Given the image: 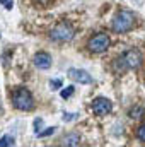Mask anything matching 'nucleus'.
<instances>
[{
  "mask_svg": "<svg viewBox=\"0 0 145 147\" xmlns=\"http://www.w3.org/2000/svg\"><path fill=\"white\" fill-rule=\"evenodd\" d=\"M109 36L104 33H97L96 36H92L89 39V50L92 53H103L109 48Z\"/></svg>",
  "mask_w": 145,
  "mask_h": 147,
  "instance_id": "obj_3",
  "label": "nucleus"
},
{
  "mask_svg": "<svg viewBox=\"0 0 145 147\" xmlns=\"http://www.w3.org/2000/svg\"><path fill=\"white\" fill-rule=\"evenodd\" d=\"M133 22H135L133 14L128 10H121L113 19V31L114 33H128L133 28Z\"/></svg>",
  "mask_w": 145,
  "mask_h": 147,
  "instance_id": "obj_1",
  "label": "nucleus"
},
{
  "mask_svg": "<svg viewBox=\"0 0 145 147\" xmlns=\"http://www.w3.org/2000/svg\"><path fill=\"white\" fill-rule=\"evenodd\" d=\"M142 115H144V110H142L140 106H135V108L130 110V116H132V118H140Z\"/></svg>",
  "mask_w": 145,
  "mask_h": 147,
  "instance_id": "obj_10",
  "label": "nucleus"
},
{
  "mask_svg": "<svg viewBox=\"0 0 145 147\" xmlns=\"http://www.w3.org/2000/svg\"><path fill=\"white\" fill-rule=\"evenodd\" d=\"M79 144H80V139H79V135H75V134L65 135L63 140H62V146H79Z\"/></svg>",
  "mask_w": 145,
  "mask_h": 147,
  "instance_id": "obj_9",
  "label": "nucleus"
},
{
  "mask_svg": "<svg viewBox=\"0 0 145 147\" xmlns=\"http://www.w3.org/2000/svg\"><path fill=\"white\" fill-rule=\"evenodd\" d=\"M55 132V127H51V128H48V130H44V132H38V135L39 137H46V135H50V134H53Z\"/></svg>",
  "mask_w": 145,
  "mask_h": 147,
  "instance_id": "obj_14",
  "label": "nucleus"
},
{
  "mask_svg": "<svg viewBox=\"0 0 145 147\" xmlns=\"http://www.w3.org/2000/svg\"><path fill=\"white\" fill-rule=\"evenodd\" d=\"M12 144H14V139L10 135H5V137L0 139V147H7V146H12Z\"/></svg>",
  "mask_w": 145,
  "mask_h": 147,
  "instance_id": "obj_11",
  "label": "nucleus"
},
{
  "mask_svg": "<svg viewBox=\"0 0 145 147\" xmlns=\"http://www.w3.org/2000/svg\"><path fill=\"white\" fill-rule=\"evenodd\" d=\"M68 75L72 77L75 82H79V84H91V82H92V77H91L89 74L85 72V70L70 69V70H68Z\"/></svg>",
  "mask_w": 145,
  "mask_h": 147,
  "instance_id": "obj_7",
  "label": "nucleus"
},
{
  "mask_svg": "<svg viewBox=\"0 0 145 147\" xmlns=\"http://www.w3.org/2000/svg\"><path fill=\"white\" fill-rule=\"evenodd\" d=\"M121 58L125 60L126 69H138L140 63H142V53L138 50H128V51L123 53Z\"/></svg>",
  "mask_w": 145,
  "mask_h": 147,
  "instance_id": "obj_5",
  "label": "nucleus"
},
{
  "mask_svg": "<svg viewBox=\"0 0 145 147\" xmlns=\"http://www.w3.org/2000/svg\"><path fill=\"white\" fill-rule=\"evenodd\" d=\"M12 101H14V106L21 111H29V110H33V106H34V101H33L31 92L28 89H24V87L14 91Z\"/></svg>",
  "mask_w": 145,
  "mask_h": 147,
  "instance_id": "obj_2",
  "label": "nucleus"
},
{
  "mask_svg": "<svg viewBox=\"0 0 145 147\" xmlns=\"http://www.w3.org/2000/svg\"><path fill=\"white\" fill-rule=\"evenodd\" d=\"M39 2H48V0H39Z\"/></svg>",
  "mask_w": 145,
  "mask_h": 147,
  "instance_id": "obj_18",
  "label": "nucleus"
},
{
  "mask_svg": "<svg viewBox=\"0 0 145 147\" xmlns=\"http://www.w3.org/2000/svg\"><path fill=\"white\" fill-rule=\"evenodd\" d=\"M51 86H55V89H56V87H60V86H62V82H60V80H53V82H51Z\"/></svg>",
  "mask_w": 145,
  "mask_h": 147,
  "instance_id": "obj_17",
  "label": "nucleus"
},
{
  "mask_svg": "<svg viewBox=\"0 0 145 147\" xmlns=\"http://www.w3.org/2000/svg\"><path fill=\"white\" fill-rule=\"evenodd\" d=\"M113 108V105H111V101L106 99V98H97V99H94V103H92V111L96 113V115H99V116H103V115H108L109 111Z\"/></svg>",
  "mask_w": 145,
  "mask_h": 147,
  "instance_id": "obj_6",
  "label": "nucleus"
},
{
  "mask_svg": "<svg viewBox=\"0 0 145 147\" xmlns=\"http://www.w3.org/2000/svg\"><path fill=\"white\" fill-rule=\"evenodd\" d=\"M137 135H138V139L142 140V142H145V123L138 128V132H137Z\"/></svg>",
  "mask_w": 145,
  "mask_h": 147,
  "instance_id": "obj_13",
  "label": "nucleus"
},
{
  "mask_svg": "<svg viewBox=\"0 0 145 147\" xmlns=\"http://www.w3.org/2000/svg\"><path fill=\"white\" fill-rule=\"evenodd\" d=\"M73 118H75V115H73V113H68L67 116H63V120H73Z\"/></svg>",
  "mask_w": 145,
  "mask_h": 147,
  "instance_id": "obj_16",
  "label": "nucleus"
},
{
  "mask_svg": "<svg viewBox=\"0 0 145 147\" xmlns=\"http://www.w3.org/2000/svg\"><path fill=\"white\" fill-rule=\"evenodd\" d=\"M50 38L53 41H60V43H65V41H70L73 38V29L68 24H58L56 28L51 29Z\"/></svg>",
  "mask_w": 145,
  "mask_h": 147,
  "instance_id": "obj_4",
  "label": "nucleus"
},
{
  "mask_svg": "<svg viewBox=\"0 0 145 147\" xmlns=\"http://www.w3.org/2000/svg\"><path fill=\"white\" fill-rule=\"evenodd\" d=\"M0 3H2L5 9H12V0H0Z\"/></svg>",
  "mask_w": 145,
  "mask_h": 147,
  "instance_id": "obj_15",
  "label": "nucleus"
},
{
  "mask_svg": "<svg viewBox=\"0 0 145 147\" xmlns=\"http://www.w3.org/2000/svg\"><path fill=\"white\" fill-rule=\"evenodd\" d=\"M73 91H75V87H73V86H68L67 89L62 91V98H70V96L73 94Z\"/></svg>",
  "mask_w": 145,
  "mask_h": 147,
  "instance_id": "obj_12",
  "label": "nucleus"
},
{
  "mask_svg": "<svg viewBox=\"0 0 145 147\" xmlns=\"http://www.w3.org/2000/svg\"><path fill=\"white\" fill-rule=\"evenodd\" d=\"M34 65L38 69H50L51 67V57L44 51H39L34 55Z\"/></svg>",
  "mask_w": 145,
  "mask_h": 147,
  "instance_id": "obj_8",
  "label": "nucleus"
}]
</instances>
